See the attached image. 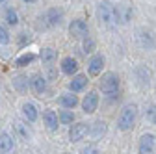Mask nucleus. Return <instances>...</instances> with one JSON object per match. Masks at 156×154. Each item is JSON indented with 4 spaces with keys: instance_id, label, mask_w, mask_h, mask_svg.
Wrapping results in <instances>:
<instances>
[{
    "instance_id": "1",
    "label": "nucleus",
    "mask_w": 156,
    "mask_h": 154,
    "mask_svg": "<svg viewBox=\"0 0 156 154\" xmlns=\"http://www.w3.org/2000/svg\"><path fill=\"white\" fill-rule=\"evenodd\" d=\"M97 17H99V21L110 28L117 26L121 21H119V13H117V8L108 2V0H104V2H101L99 6H97Z\"/></svg>"
},
{
    "instance_id": "2",
    "label": "nucleus",
    "mask_w": 156,
    "mask_h": 154,
    "mask_svg": "<svg viewBox=\"0 0 156 154\" xmlns=\"http://www.w3.org/2000/svg\"><path fill=\"white\" fill-rule=\"evenodd\" d=\"M136 117H138V108L134 104H126L121 113H119V119H117V128L123 130V132H128L134 123H136Z\"/></svg>"
},
{
    "instance_id": "3",
    "label": "nucleus",
    "mask_w": 156,
    "mask_h": 154,
    "mask_svg": "<svg viewBox=\"0 0 156 154\" xmlns=\"http://www.w3.org/2000/svg\"><path fill=\"white\" fill-rule=\"evenodd\" d=\"M101 89L106 95H115L117 89H119V76L115 72H106L101 80Z\"/></svg>"
},
{
    "instance_id": "4",
    "label": "nucleus",
    "mask_w": 156,
    "mask_h": 154,
    "mask_svg": "<svg viewBox=\"0 0 156 154\" xmlns=\"http://www.w3.org/2000/svg\"><path fill=\"white\" fill-rule=\"evenodd\" d=\"M69 32H71L73 37H76V39H82V37H87V35H89L87 23L82 21V19H76V21H73L71 26H69Z\"/></svg>"
},
{
    "instance_id": "5",
    "label": "nucleus",
    "mask_w": 156,
    "mask_h": 154,
    "mask_svg": "<svg viewBox=\"0 0 156 154\" xmlns=\"http://www.w3.org/2000/svg\"><path fill=\"white\" fill-rule=\"evenodd\" d=\"M156 149V139L152 134H143L140 138V145H138V152L140 154H154Z\"/></svg>"
},
{
    "instance_id": "6",
    "label": "nucleus",
    "mask_w": 156,
    "mask_h": 154,
    "mask_svg": "<svg viewBox=\"0 0 156 154\" xmlns=\"http://www.w3.org/2000/svg\"><path fill=\"white\" fill-rule=\"evenodd\" d=\"M62 15H63V13H62L60 9H56V8L47 9L45 15L41 17V23H43V26H47V28L58 26V24H60V21H62Z\"/></svg>"
},
{
    "instance_id": "7",
    "label": "nucleus",
    "mask_w": 156,
    "mask_h": 154,
    "mask_svg": "<svg viewBox=\"0 0 156 154\" xmlns=\"http://www.w3.org/2000/svg\"><path fill=\"white\" fill-rule=\"evenodd\" d=\"M87 134H89V126H87L86 123H76V124H73V126L69 128V139L76 143V141L84 139Z\"/></svg>"
},
{
    "instance_id": "8",
    "label": "nucleus",
    "mask_w": 156,
    "mask_h": 154,
    "mask_svg": "<svg viewBox=\"0 0 156 154\" xmlns=\"http://www.w3.org/2000/svg\"><path fill=\"white\" fill-rule=\"evenodd\" d=\"M97 106H99V95L95 91H89L82 100V110H84V113H95Z\"/></svg>"
},
{
    "instance_id": "9",
    "label": "nucleus",
    "mask_w": 156,
    "mask_h": 154,
    "mask_svg": "<svg viewBox=\"0 0 156 154\" xmlns=\"http://www.w3.org/2000/svg\"><path fill=\"white\" fill-rule=\"evenodd\" d=\"M102 67H104V58L102 56H93L89 60V65H87L91 76H99L102 72Z\"/></svg>"
},
{
    "instance_id": "10",
    "label": "nucleus",
    "mask_w": 156,
    "mask_h": 154,
    "mask_svg": "<svg viewBox=\"0 0 156 154\" xmlns=\"http://www.w3.org/2000/svg\"><path fill=\"white\" fill-rule=\"evenodd\" d=\"M138 43L141 45V48H147V50L154 48V45H156L152 33H149V32H145V30H140V32H138Z\"/></svg>"
},
{
    "instance_id": "11",
    "label": "nucleus",
    "mask_w": 156,
    "mask_h": 154,
    "mask_svg": "<svg viewBox=\"0 0 156 154\" xmlns=\"http://www.w3.org/2000/svg\"><path fill=\"white\" fill-rule=\"evenodd\" d=\"M76 71H78V61L74 60V58H71V56L63 58V60H62V72L73 76Z\"/></svg>"
},
{
    "instance_id": "12",
    "label": "nucleus",
    "mask_w": 156,
    "mask_h": 154,
    "mask_svg": "<svg viewBox=\"0 0 156 154\" xmlns=\"http://www.w3.org/2000/svg\"><path fill=\"white\" fill-rule=\"evenodd\" d=\"M86 86H87V76H86V74H76L74 78L69 82V89H71L73 93H78V91H82Z\"/></svg>"
},
{
    "instance_id": "13",
    "label": "nucleus",
    "mask_w": 156,
    "mask_h": 154,
    "mask_svg": "<svg viewBox=\"0 0 156 154\" xmlns=\"http://www.w3.org/2000/svg\"><path fill=\"white\" fill-rule=\"evenodd\" d=\"M43 121L47 124L48 130H58V121H60V117H58V113L52 111V110H47L43 113Z\"/></svg>"
},
{
    "instance_id": "14",
    "label": "nucleus",
    "mask_w": 156,
    "mask_h": 154,
    "mask_svg": "<svg viewBox=\"0 0 156 154\" xmlns=\"http://www.w3.org/2000/svg\"><path fill=\"white\" fill-rule=\"evenodd\" d=\"M89 134H91V138L93 139H101L104 134H106V123L104 121H97L89 126Z\"/></svg>"
},
{
    "instance_id": "15",
    "label": "nucleus",
    "mask_w": 156,
    "mask_h": 154,
    "mask_svg": "<svg viewBox=\"0 0 156 154\" xmlns=\"http://www.w3.org/2000/svg\"><path fill=\"white\" fill-rule=\"evenodd\" d=\"M32 87L35 93H45L47 91V80H45V76L43 74H34L32 76Z\"/></svg>"
},
{
    "instance_id": "16",
    "label": "nucleus",
    "mask_w": 156,
    "mask_h": 154,
    "mask_svg": "<svg viewBox=\"0 0 156 154\" xmlns=\"http://www.w3.org/2000/svg\"><path fill=\"white\" fill-rule=\"evenodd\" d=\"M13 150V138L9 134H0V154H8Z\"/></svg>"
},
{
    "instance_id": "17",
    "label": "nucleus",
    "mask_w": 156,
    "mask_h": 154,
    "mask_svg": "<svg viewBox=\"0 0 156 154\" xmlns=\"http://www.w3.org/2000/svg\"><path fill=\"white\" fill-rule=\"evenodd\" d=\"M58 102H60L62 108L73 110L78 104V97H76V95H71V93H65V95H62V97H60V100H58Z\"/></svg>"
},
{
    "instance_id": "18",
    "label": "nucleus",
    "mask_w": 156,
    "mask_h": 154,
    "mask_svg": "<svg viewBox=\"0 0 156 154\" xmlns=\"http://www.w3.org/2000/svg\"><path fill=\"white\" fill-rule=\"evenodd\" d=\"M23 113H24V117H26L30 123L37 121V108H35V104L24 102V104H23Z\"/></svg>"
},
{
    "instance_id": "19",
    "label": "nucleus",
    "mask_w": 156,
    "mask_h": 154,
    "mask_svg": "<svg viewBox=\"0 0 156 154\" xmlns=\"http://www.w3.org/2000/svg\"><path fill=\"white\" fill-rule=\"evenodd\" d=\"M13 128H15V132H17V136L21 138V139H30V130H28V124H24L23 121H15L13 123Z\"/></svg>"
},
{
    "instance_id": "20",
    "label": "nucleus",
    "mask_w": 156,
    "mask_h": 154,
    "mask_svg": "<svg viewBox=\"0 0 156 154\" xmlns=\"http://www.w3.org/2000/svg\"><path fill=\"white\" fill-rule=\"evenodd\" d=\"M117 13H119V21L121 23H128L132 19V6L130 4H121L117 6Z\"/></svg>"
},
{
    "instance_id": "21",
    "label": "nucleus",
    "mask_w": 156,
    "mask_h": 154,
    "mask_svg": "<svg viewBox=\"0 0 156 154\" xmlns=\"http://www.w3.org/2000/svg\"><path fill=\"white\" fill-rule=\"evenodd\" d=\"M136 76H138V80L141 86H149L151 82V72L147 71V67H138L136 69Z\"/></svg>"
},
{
    "instance_id": "22",
    "label": "nucleus",
    "mask_w": 156,
    "mask_h": 154,
    "mask_svg": "<svg viewBox=\"0 0 156 154\" xmlns=\"http://www.w3.org/2000/svg\"><path fill=\"white\" fill-rule=\"evenodd\" d=\"M41 60H43V63H52L56 60V50L54 48H43L41 50Z\"/></svg>"
},
{
    "instance_id": "23",
    "label": "nucleus",
    "mask_w": 156,
    "mask_h": 154,
    "mask_svg": "<svg viewBox=\"0 0 156 154\" xmlns=\"http://www.w3.org/2000/svg\"><path fill=\"white\" fill-rule=\"evenodd\" d=\"M35 60V54H23L21 58H17V61H15V65L17 67H24V65H28V63H32Z\"/></svg>"
},
{
    "instance_id": "24",
    "label": "nucleus",
    "mask_w": 156,
    "mask_h": 154,
    "mask_svg": "<svg viewBox=\"0 0 156 154\" xmlns=\"http://www.w3.org/2000/svg\"><path fill=\"white\" fill-rule=\"evenodd\" d=\"M73 121H74V113L73 111H69V110L60 111V123L62 124H71Z\"/></svg>"
},
{
    "instance_id": "25",
    "label": "nucleus",
    "mask_w": 156,
    "mask_h": 154,
    "mask_svg": "<svg viewBox=\"0 0 156 154\" xmlns=\"http://www.w3.org/2000/svg\"><path fill=\"white\" fill-rule=\"evenodd\" d=\"M145 119L152 124H156V104H151L147 110H145Z\"/></svg>"
},
{
    "instance_id": "26",
    "label": "nucleus",
    "mask_w": 156,
    "mask_h": 154,
    "mask_svg": "<svg viewBox=\"0 0 156 154\" xmlns=\"http://www.w3.org/2000/svg\"><path fill=\"white\" fill-rule=\"evenodd\" d=\"M6 23L11 24V26H15V24L19 23V15H17L15 9H8V11H6Z\"/></svg>"
},
{
    "instance_id": "27",
    "label": "nucleus",
    "mask_w": 156,
    "mask_h": 154,
    "mask_svg": "<svg viewBox=\"0 0 156 154\" xmlns=\"http://www.w3.org/2000/svg\"><path fill=\"white\" fill-rule=\"evenodd\" d=\"M9 43V33L4 26H0V45H8Z\"/></svg>"
},
{
    "instance_id": "28",
    "label": "nucleus",
    "mask_w": 156,
    "mask_h": 154,
    "mask_svg": "<svg viewBox=\"0 0 156 154\" xmlns=\"http://www.w3.org/2000/svg\"><path fill=\"white\" fill-rule=\"evenodd\" d=\"M24 84H28V78H24V76H19V78L15 80V87H17L19 91H24V89H26Z\"/></svg>"
},
{
    "instance_id": "29",
    "label": "nucleus",
    "mask_w": 156,
    "mask_h": 154,
    "mask_svg": "<svg viewBox=\"0 0 156 154\" xmlns=\"http://www.w3.org/2000/svg\"><path fill=\"white\" fill-rule=\"evenodd\" d=\"M93 47H95V43L87 37V39L84 41V52H93Z\"/></svg>"
},
{
    "instance_id": "30",
    "label": "nucleus",
    "mask_w": 156,
    "mask_h": 154,
    "mask_svg": "<svg viewBox=\"0 0 156 154\" xmlns=\"http://www.w3.org/2000/svg\"><path fill=\"white\" fill-rule=\"evenodd\" d=\"M82 154H102L97 147H86L84 150H82Z\"/></svg>"
},
{
    "instance_id": "31",
    "label": "nucleus",
    "mask_w": 156,
    "mask_h": 154,
    "mask_svg": "<svg viewBox=\"0 0 156 154\" xmlns=\"http://www.w3.org/2000/svg\"><path fill=\"white\" fill-rule=\"evenodd\" d=\"M23 2H26V4H34V2H37V0H23Z\"/></svg>"
},
{
    "instance_id": "32",
    "label": "nucleus",
    "mask_w": 156,
    "mask_h": 154,
    "mask_svg": "<svg viewBox=\"0 0 156 154\" xmlns=\"http://www.w3.org/2000/svg\"><path fill=\"white\" fill-rule=\"evenodd\" d=\"M6 4V0H0V6H4Z\"/></svg>"
}]
</instances>
